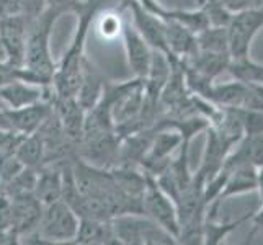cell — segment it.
Masks as SVG:
<instances>
[{"mask_svg": "<svg viewBox=\"0 0 263 245\" xmlns=\"http://www.w3.org/2000/svg\"><path fill=\"white\" fill-rule=\"evenodd\" d=\"M64 13H69L66 8L46 4L44 12L34 20L28 22L23 67L31 70L48 85L52 82V74L58 66L51 54V31Z\"/></svg>", "mask_w": 263, "mask_h": 245, "instance_id": "obj_1", "label": "cell"}, {"mask_svg": "<svg viewBox=\"0 0 263 245\" xmlns=\"http://www.w3.org/2000/svg\"><path fill=\"white\" fill-rule=\"evenodd\" d=\"M80 217L64 201L58 199L43 206L40 225L36 232L22 242L26 243H74Z\"/></svg>", "mask_w": 263, "mask_h": 245, "instance_id": "obj_2", "label": "cell"}, {"mask_svg": "<svg viewBox=\"0 0 263 245\" xmlns=\"http://www.w3.org/2000/svg\"><path fill=\"white\" fill-rule=\"evenodd\" d=\"M118 243L123 245H170L177 239L146 214H120L111 219Z\"/></svg>", "mask_w": 263, "mask_h": 245, "instance_id": "obj_3", "label": "cell"}, {"mask_svg": "<svg viewBox=\"0 0 263 245\" xmlns=\"http://www.w3.org/2000/svg\"><path fill=\"white\" fill-rule=\"evenodd\" d=\"M263 28V8H250L234 13L228 25V43L231 61L250 58L252 43Z\"/></svg>", "mask_w": 263, "mask_h": 245, "instance_id": "obj_4", "label": "cell"}, {"mask_svg": "<svg viewBox=\"0 0 263 245\" xmlns=\"http://www.w3.org/2000/svg\"><path fill=\"white\" fill-rule=\"evenodd\" d=\"M142 213L154 222H157L160 228H164L168 234L178 239L180 221L177 204L164 190H162L154 177L147 175L146 190L142 195ZM178 243V242H177Z\"/></svg>", "mask_w": 263, "mask_h": 245, "instance_id": "obj_5", "label": "cell"}, {"mask_svg": "<svg viewBox=\"0 0 263 245\" xmlns=\"http://www.w3.org/2000/svg\"><path fill=\"white\" fill-rule=\"evenodd\" d=\"M208 102L221 108H239V110H263V103L255 92V88L246 82L232 79L229 82H221L211 88Z\"/></svg>", "mask_w": 263, "mask_h": 245, "instance_id": "obj_6", "label": "cell"}, {"mask_svg": "<svg viewBox=\"0 0 263 245\" xmlns=\"http://www.w3.org/2000/svg\"><path fill=\"white\" fill-rule=\"evenodd\" d=\"M26 31H28V20L20 15H8L0 18V40H2L7 61L13 66H23Z\"/></svg>", "mask_w": 263, "mask_h": 245, "instance_id": "obj_7", "label": "cell"}, {"mask_svg": "<svg viewBox=\"0 0 263 245\" xmlns=\"http://www.w3.org/2000/svg\"><path fill=\"white\" fill-rule=\"evenodd\" d=\"M121 40L124 46L126 62H128V67L133 72V77L144 79L149 72L154 49L142 38L141 33L134 28L131 22H124Z\"/></svg>", "mask_w": 263, "mask_h": 245, "instance_id": "obj_8", "label": "cell"}, {"mask_svg": "<svg viewBox=\"0 0 263 245\" xmlns=\"http://www.w3.org/2000/svg\"><path fill=\"white\" fill-rule=\"evenodd\" d=\"M126 7H128L131 12L133 26L141 33V36L147 41L149 46L154 51L164 52L170 58L167 43H165L164 22H162L159 16L151 13L149 10H146V8L139 4V0H128Z\"/></svg>", "mask_w": 263, "mask_h": 245, "instance_id": "obj_9", "label": "cell"}, {"mask_svg": "<svg viewBox=\"0 0 263 245\" xmlns=\"http://www.w3.org/2000/svg\"><path fill=\"white\" fill-rule=\"evenodd\" d=\"M52 111H54V105L46 102V100H41V102L34 105L16 108V110L5 108L4 110L5 124L8 129H12L18 134L23 136L33 134L41 128V124L48 120Z\"/></svg>", "mask_w": 263, "mask_h": 245, "instance_id": "obj_10", "label": "cell"}, {"mask_svg": "<svg viewBox=\"0 0 263 245\" xmlns=\"http://www.w3.org/2000/svg\"><path fill=\"white\" fill-rule=\"evenodd\" d=\"M10 201H12L13 231L22 243L25 237H28V235H31L38 229L41 213H43V203L33 193L10 196Z\"/></svg>", "mask_w": 263, "mask_h": 245, "instance_id": "obj_11", "label": "cell"}, {"mask_svg": "<svg viewBox=\"0 0 263 245\" xmlns=\"http://www.w3.org/2000/svg\"><path fill=\"white\" fill-rule=\"evenodd\" d=\"M226 170H228V177H226L222 190L219 196L216 198V201H213L211 204L221 206L222 201L232 196L252 193L258 190V167L252 165V163H240V165Z\"/></svg>", "mask_w": 263, "mask_h": 245, "instance_id": "obj_12", "label": "cell"}, {"mask_svg": "<svg viewBox=\"0 0 263 245\" xmlns=\"http://www.w3.org/2000/svg\"><path fill=\"white\" fill-rule=\"evenodd\" d=\"M139 4L159 16L164 22H178L181 25H185L188 30H192L195 34L199 33L203 28L208 26L206 15L201 8H193V10H180V8H167L157 0H139Z\"/></svg>", "mask_w": 263, "mask_h": 245, "instance_id": "obj_13", "label": "cell"}, {"mask_svg": "<svg viewBox=\"0 0 263 245\" xmlns=\"http://www.w3.org/2000/svg\"><path fill=\"white\" fill-rule=\"evenodd\" d=\"M46 87L33 85L23 80H13L10 84L0 87V105L8 108V110L34 105L44 100V88Z\"/></svg>", "mask_w": 263, "mask_h": 245, "instance_id": "obj_14", "label": "cell"}, {"mask_svg": "<svg viewBox=\"0 0 263 245\" xmlns=\"http://www.w3.org/2000/svg\"><path fill=\"white\" fill-rule=\"evenodd\" d=\"M106 87V79L103 74L100 72V69L90 61L87 56L84 59V70H82V80H80V85L77 90V102L84 110H90L93 108L100 98H102L103 92Z\"/></svg>", "mask_w": 263, "mask_h": 245, "instance_id": "obj_15", "label": "cell"}, {"mask_svg": "<svg viewBox=\"0 0 263 245\" xmlns=\"http://www.w3.org/2000/svg\"><path fill=\"white\" fill-rule=\"evenodd\" d=\"M64 162L66 160L46 163L38 168L33 195L40 199L43 206L62 199V163Z\"/></svg>", "mask_w": 263, "mask_h": 245, "instance_id": "obj_16", "label": "cell"}, {"mask_svg": "<svg viewBox=\"0 0 263 245\" xmlns=\"http://www.w3.org/2000/svg\"><path fill=\"white\" fill-rule=\"evenodd\" d=\"M74 243L79 245H116V235L111 219L80 217Z\"/></svg>", "mask_w": 263, "mask_h": 245, "instance_id": "obj_17", "label": "cell"}, {"mask_svg": "<svg viewBox=\"0 0 263 245\" xmlns=\"http://www.w3.org/2000/svg\"><path fill=\"white\" fill-rule=\"evenodd\" d=\"M253 213H246L243 216L237 217L235 221L221 222L217 217H204L203 224V243L204 245H219L222 243L229 235L239 228V225L246 224L252 219Z\"/></svg>", "mask_w": 263, "mask_h": 245, "instance_id": "obj_18", "label": "cell"}, {"mask_svg": "<svg viewBox=\"0 0 263 245\" xmlns=\"http://www.w3.org/2000/svg\"><path fill=\"white\" fill-rule=\"evenodd\" d=\"M15 156L25 167L40 168L44 165V144L38 133L26 134L15 149Z\"/></svg>", "mask_w": 263, "mask_h": 245, "instance_id": "obj_19", "label": "cell"}, {"mask_svg": "<svg viewBox=\"0 0 263 245\" xmlns=\"http://www.w3.org/2000/svg\"><path fill=\"white\" fill-rule=\"evenodd\" d=\"M196 49L213 54H229L228 26L208 25L206 28L196 33Z\"/></svg>", "mask_w": 263, "mask_h": 245, "instance_id": "obj_20", "label": "cell"}, {"mask_svg": "<svg viewBox=\"0 0 263 245\" xmlns=\"http://www.w3.org/2000/svg\"><path fill=\"white\" fill-rule=\"evenodd\" d=\"M95 28L97 33L102 36L103 40H116L118 36L121 38L123 33V26L124 20L121 13L118 12V8H102L97 15H95Z\"/></svg>", "mask_w": 263, "mask_h": 245, "instance_id": "obj_21", "label": "cell"}, {"mask_svg": "<svg viewBox=\"0 0 263 245\" xmlns=\"http://www.w3.org/2000/svg\"><path fill=\"white\" fill-rule=\"evenodd\" d=\"M228 72L237 80L246 82L250 85H263V64L253 61L252 58L231 61Z\"/></svg>", "mask_w": 263, "mask_h": 245, "instance_id": "obj_22", "label": "cell"}, {"mask_svg": "<svg viewBox=\"0 0 263 245\" xmlns=\"http://www.w3.org/2000/svg\"><path fill=\"white\" fill-rule=\"evenodd\" d=\"M36 177H38V168L23 167L13 178H10L2 186L0 193H4L7 196H18V195H25V193H33L34 185H36Z\"/></svg>", "mask_w": 263, "mask_h": 245, "instance_id": "obj_23", "label": "cell"}, {"mask_svg": "<svg viewBox=\"0 0 263 245\" xmlns=\"http://www.w3.org/2000/svg\"><path fill=\"white\" fill-rule=\"evenodd\" d=\"M0 243H20V239L13 231L10 196L4 193H0Z\"/></svg>", "mask_w": 263, "mask_h": 245, "instance_id": "obj_24", "label": "cell"}, {"mask_svg": "<svg viewBox=\"0 0 263 245\" xmlns=\"http://www.w3.org/2000/svg\"><path fill=\"white\" fill-rule=\"evenodd\" d=\"M16 2L20 15H23L28 22L40 16L46 8V0H16Z\"/></svg>", "mask_w": 263, "mask_h": 245, "instance_id": "obj_25", "label": "cell"}, {"mask_svg": "<svg viewBox=\"0 0 263 245\" xmlns=\"http://www.w3.org/2000/svg\"><path fill=\"white\" fill-rule=\"evenodd\" d=\"M216 2H219V4L226 8V10L231 12L232 15L253 8L252 0H216Z\"/></svg>", "mask_w": 263, "mask_h": 245, "instance_id": "obj_26", "label": "cell"}, {"mask_svg": "<svg viewBox=\"0 0 263 245\" xmlns=\"http://www.w3.org/2000/svg\"><path fill=\"white\" fill-rule=\"evenodd\" d=\"M252 231L249 234V240L247 242H252L253 235H255L257 232L263 231V199H261V206L258 211H253V216H252Z\"/></svg>", "mask_w": 263, "mask_h": 245, "instance_id": "obj_27", "label": "cell"}, {"mask_svg": "<svg viewBox=\"0 0 263 245\" xmlns=\"http://www.w3.org/2000/svg\"><path fill=\"white\" fill-rule=\"evenodd\" d=\"M250 85V84H249ZM253 88H255V92L258 93L260 100H261V103H263V85H252Z\"/></svg>", "mask_w": 263, "mask_h": 245, "instance_id": "obj_28", "label": "cell"}, {"mask_svg": "<svg viewBox=\"0 0 263 245\" xmlns=\"http://www.w3.org/2000/svg\"><path fill=\"white\" fill-rule=\"evenodd\" d=\"M192 2L195 4V8H201L206 4V0H192Z\"/></svg>", "mask_w": 263, "mask_h": 245, "instance_id": "obj_29", "label": "cell"}]
</instances>
